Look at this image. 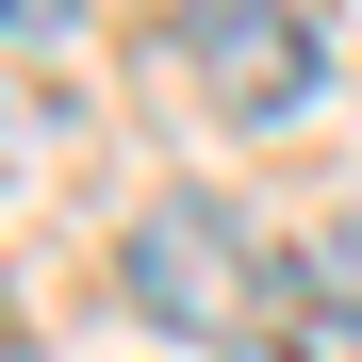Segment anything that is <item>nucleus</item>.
<instances>
[{
	"label": "nucleus",
	"mask_w": 362,
	"mask_h": 362,
	"mask_svg": "<svg viewBox=\"0 0 362 362\" xmlns=\"http://www.w3.org/2000/svg\"><path fill=\"white\" fill-rule=\"evenodd\" d=\"M115 280H132V313H165V329H247L264 247H247V214H230V198H165L132 247H115Z\"/></svg>",
	"instance_id": "nucleus-1"
},
{
	"label": "nucleus",
	"mask_w": 362,
	"mask_h": 362,
	"mask_svg": "<svg viewBox=\"0 0 362 362\" xmlns=\"http://www.w3.org/2000/svg\"><path fill=\"white\" fill-rule=\"evenodd\" d=\"M181 66H198V99L214 115H296L329 83V49H313V17H280V0H198V17H181Z\"/></svg>",
	"instance_id": "nucleus-2"
},
{
	"label": "nucleus",
	"mask_w": 362,
	"mask_h": 362,
	"mask_svg": "<svg viewBox=\"0 0 362 362\" xmlns=\"http://www.w3.org/2000/svg\"><path fill=\"white\" fill-rule=\"evenodd\" d=\"M296 280H313V313H346V329H362V214H329L313 247H296Z\"/></svg>",
	"instance_id": "nucleus-3"
},
{
	"label": "nucleus",
	"mask_w": 362,
	"mask_h": 362,
	"mask_svg": "<svg viewBox=\"0 0 362 362\" xmlns=\"http://www.w3.org/2000/svg\"><path fill=\"white\" fill-rule=\"evenodd\" d=\"M17 165H33V99L0 83V181H17Z\"/></svg>",
	"instance_id": "nucleus-4"
},
{
	"label": "nucleus",
	"mask_w": 362,
	"mask_h": 362,
	"mask_svg": "<svg viewBox=\"0 0 362 362\" xmlns=\"http://www.w3.org/2000/svg\"><path fill=\"white\" fill-rule=\"evenodd\" d=\"M49 17H66V0H0V33H49Z\"/></svg>",
	"instance_id": "nucleus-5"
},
{
	"label": "nucleus",
	"mask_w": 362,
	"mask_h": 362,
	"mask_svg": "<svg viewBox=\"0 0 362 362\" xmlns=\"http://www.w3.org/2000/svg\"><path fill=\"white\" fill-rule=\"evenodd\" d=\"M264 362H296V346H264Z\"/></svg>",
	"instance_id": "nucleus-6"
}]
</instances>
